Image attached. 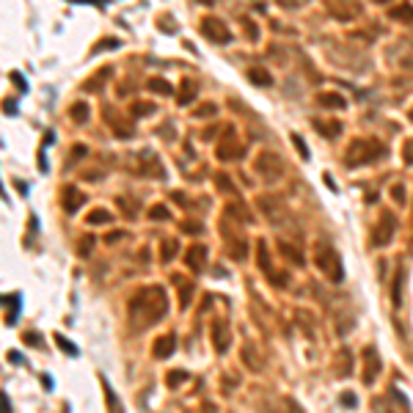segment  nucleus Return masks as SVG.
<instances>
[{"label": "nucleus", "mask_w": 413, "mask_h": 413, "mask_svg": "<svg viewBox=\"0 0 413 413\" xmlns=\"http://www.w3.org/2000/svg\"><path fill=\"white\" fill-rule=\"evenodd\" d=\"M402 157H405V163H413V138L405 144V149H402Z\"/></svg>", "instance_id": "b1692460"}, {"label": "nucleus", "mask_w": 413, "mask_h": 413, "mask_svg": "<svg viewBox=\"0 0 413 413\" xmlns=\"http://www.w3.org/2000/svg\"><path fill=\"white\" fill-rule=\"evenodd\" d=\"M248 78H251V83H256V86H270V78L264 69H251L248 72Z\"/></svg>", "instance_id": "dca6fc26"}, {"label": "nucleus", "mask_w": 413, "mask_h": 413, "mask_svg": "<svg viewBox=\"0 0 413 413\" xmlns=\"http://www.w3.org/2000/svg\"><path fill=\"white\" fill-rule=\"evenodd\" d=\"M171 353H174V336H163V339H157V345H155V358L171 356Z\"/></svg>", "instance_id": "9b49d317"}, {"label": "nucleus", "mask_w": 413, "mask_h": 413, "mask_svg": "<svg viewBox=\"0 0 413 413\" xmlns=\"http://www.w3.org/2000/svg\"><path fill=\"white\" fill-rule=\"evenodd\" d=\"M72 116H75V121H88V105L86 102H78V105H75V108H72Z\"/></svg>", "instance_id": "f3484780"}, {"label": "nucleus", "mask_w": 413, "mask_h": 413, "mask_svg": "<svg viewBox=\"0 0 413 413\" xmlns=\"http://www.w3.org/2000/svg\"><path fill=\"white\" fill-rule=\"evenodd\" d=\"M388 17L399 22H413V6H397V9L388 11Z\"/></svg>", "instance_id": "ddd939ff"}, {"label": "nucleus", "mask_w": 413, "mask_h": 413, "mask_svg": "<svg viewBox=\"0 0 413 413\" xmlns=\"http://www.w3.org/2000/svg\"><path fill=\"white\" fill-rule=\"evenodd\" d=\"M88 223H110V212H105V210L91 212V215H88Z\"/></svg>", "instance_id": "a211bd4d"}, {"label": "nucleus", "mask_w": 413, "mask_h": 413, "mask_svg": "<svg viewBox=\"0 0 413 413\" xmlns=\"http://www.w3.org/2000/svg\"><path fill=\"white\" fill-rule=\"evenodd\" d=\"M364 383H375L377 372H380V358H377V350L375 347H367L364 350Z\"/></svg>", "instance_id": "423d86ee"}, {"label": "nucleus", "mask_w": 413, "mask_h": 413, "mask_svg": "<svg viewBox=\"0 0 413 413\" xmlns=\"http://www.w3.org/2000/svg\"><path fill=\"white\" fill-rule=\"evenodd\" d=\"M345 402H347V408H353V405H356V397H353V394L347 391V394H345Z\"/></svg>", "instance_id": "c756f323"}, {"label": "nucleus", "mask_w": 413, "mask_h": 413, "mask_svg": "<svg viewBox=\"0 0 413 413\" xmlns=\"http://www.w3.org/2000/svg\"><path fill=\"white\" fill-rule=\"evenodd\" d=\"M375 3H388V0H375Z\"/></svg>", "instance_id": "2f4dec72"}, {"label": "nucleus", "mask_w": 413, "mask_h": 413, "mask_svg": "<svg viewBox=\"0 0 413 413\" xmlns=\"http://www.w3.org/2000/svg\"><path fill=\"white\" fill-rule=\"evenodd\" d=\"M61 204H63V210H66V212H75V210H78V204H83V193L75 185H66L61 190Z\"/></svg>", "instance_id": "6e6552de"}, {"label": "nucleus", "mask_w": 413, "mask_h": 413, "mask_svg": "<svg viewBox=\"0 0 413 413\" xmlns=\"http://www.w3.org/2000/svg\"><path fill=\"white\" fill-rule=\"evenodd\" d=\"M155 105H135V113H152Z\"/></svg>", "instance_id": "cd10ccee"}, {"label": "nucleus", "mask_w": 413, "mask_h": 413, "mask_svg": "<svg viewBox=\"0 0 413 413\" xmlns=\"http://www.w3.org/2000/svg\"><path fill=\"white\" fill-rule=\"evenodd\" d=\"M212 339H215V350L218 353H226L229 336H226V322L223 320H215V325H212Z\"/></svg>", "instance_id": "1a4fd4ad"}, {"label": "nucleus", "mask_w": 413, "mask_h": 413, "mask_svg": "<svg viewBox=\"0 0 413 413\" xmlns=\"http://www.w3.org/2000/svg\"><path fill=\"white\" fill-rule=\"evenodd\" d=\"M185 377H187V372H171L168 383H171V386H179V380H185Z\"/></svg>", "instance_id": "5701e85b"}, {"label": "nucleus", "mask_w": 413, "mask_h": 413, "mask_svg": "<svg viewBox=\"0 0 413 413\" xmlns=\"http://www.w3.org/2000/svg\"><path fill=\"white\" fill-rule=\"evenodd\" d=\"M292 144H295V149H298L300 152V157H303V160H309V146H306L303 144V138H300V135H292Z\"/></svg>", "instance_id": "6ab92c4d"}, {"label": "nucleus", "mask_w": 413, "mask_h": 413, "mask_svg": "<svg viewBox=\"0 0 413 413\" xmlns=\"http://www.w3.org/2000/svg\"><path fill=\"white\" fill-rule=\"evenodd\" d=\"M55 341H58V345H61V347H63V350H66V353H69V356H78V347H72V345H69L66 339H63V336H55Z\"/></svg>", "instance_id": "4be33fe9"}, {"label": "nucleus", "mask_w": 413, "mask_h": 413, "mask_svg": "<svg viewBox=\"0 0 413 413\" xmlns=\"http://www.w3.org/2000/svg\"><path fill=\"white\" fill-rule=\"evenodd\" d=\"M201 33H204V39L215 41V44H226V41L232 39V31H229L226 22H221L218 17H206L201 22Z\"/></svg>", "instance_id": "20e7f679"}, {"label": "nucleus", "mask_w": 413, "mask_h": 413, "mask_svg": "<svg viewBox=\"0 0 413 413\" xmlns=\"http://www.w3.org/2000/svg\"><path fill=\"white\" fill-rule=\"evenodd\" d=\"M149 218H155V221H163L165 218V221H168V210H165V206H155V210L149 212Z\"/></svg>", "instance_id": "412c9836"}, {"label": "nucleus", "mask_w": 413, "mask_h": 413, "mask_svg": "<svg viewBox=\"0 0 413 413\" xmlns=\"http://www.w3.org/2000/svg\"><path fill=\"white\" fill-rule=\"evenodd\" d=\"M380 155H386V149H383L377 141H372V138H356L350 146H347L345 160H347L350 168H356V165H367L372 160H377Z\"/></svg>", "instance_id": "f257e3e1"}, {"label": "nucleus", "mask_w": 413, "mask_h": 413, "mask_svg": "<svg viewBox=\"0 0 413 413\" xmlns=\"http://www.w3.org/2000/svg\"><path fill=\"white\" fill-rule=\"evenodd\" d=\"M320 105L322 108H345V97H339V94H322Z\"/></svg>", "instance_id": "2eb2a0df"}, {"label": "nucleus", "mask_w": 413, "mask_h": 413, "mask_svg": "<svg viewBox=\"0 0 413 413\" xmlns=\"http://www.w3.org/2000/svg\"><path fill=\"white\" fill-rule=\"evenodd\" d=\"M132 303L144 306V311L149 314V325H152V322H157L165 311H168V303H165V295H163L160 287H152V289H146V292H138Z\"/></svg>", "instance_id": "f03ea898"}, {"label": "nucleus", "mask_w": 413, "mask_h": 413, "mask_svg": "<svg viewBox=\"0 0 413 413\" xmlns=\"http://www.w3.org/2000/svg\"><path fill=\"white\" fill-rule=\"evenodd\" d=\"M91 245H94V240L91 237H86L80 243V256H88V253H91Z\"/></svg>", "instance_id": "393cba45"}, {"label": "nucleus", "mask_w": 413, "mask_h": 413, "mask_svg": "<svg viewBox=\"0 0 413 413\" xmlns=\"http://www.w3.org/2000/svg\"><path fill=\"white\" fill-rule=\"evenodd\" d=\"M146 88H149V91H160V94H165V97H168V94H174L171 83L168 80H160V78H152L149 83H146Z\"/></svg>", "instance_id": "4468645a"}, {"label": "nucleus", "mask_w": 413, "mask_h": 413, "mask_svg": "<svg viewBox=\"0 0 413 413\" xmlns=\"http://www.w3.org/2000/svg\"><path fill=\"white\" fill-rule=\"evenodd\" d=\"M204 259H206V248H201V245L187 248L185 262H187V267H190L193 273H201V270H204Z\"/></svg>", "instance_id": "0eeeda50"}, {"label": "nucleus", "mask_w": 413, "mask_h": 413, "mask_svg": "<svg viewBox=\"0 0 413 413\" xmlns=\"http://www.w3.org/2000/svg\"><path fill=\"white\" fill-rule=\"evenodd\" d=\"M314 129L317 132H322L325 138H336V135L341 132V124L333 121V124H325V121H314Z\"/></svg>", "instance_id": "f8f14e48"}, {"label": "nucleus", "mask_w": 413, "mask_h": 413, "mask_svg": "<svg viewBox=\"0 0 413 413\" xmlns=\"http://www.w3.org/2000/svg\"><path fill=\"white\" fill-rule=\"evenodd\" d=\"M212 113H215V105H201L196 110V116H212Z\"/></svg>", "instance_id": "a878e982"}, {"label": "nucleus", "mask_w": 413, "mask_h": 413, "mask_svg": "<svg viewBox=\"0 0 413 413\" xmlns=\"http://www.w3.org/2000/svg\"><path fill=\"white\" fill-rule=\"evenodd\" d=\"M176 253V243L174 240H168V243H163V262H171Z\"/></svg>", "instance_id": "aec40b11"}, {"label": "nucleus", "mask_w": 413, "mask_h": 413, "mask_svg": "<svg viewBox=\"0 0 413 413\" xmlns=\"http://www.w3.org/2000/svg\"><path fill=\"white\" fill-rule=\"evenodd\" d=\"M410 119H413V110H410Z\"/></svg>", "instance_id": "473e14b6"}, {"label": "nucleus", "mask_w": 413, "mask_h": 413, "mask_svg": "<svg viewBox=\"0 0 413 413\" xmlns=\"http://www.w3.org/2000/svg\"><path fill=\"white\" fill-rule=\"evenodd\" d=\"M314 262H317V270H320V273H325V279L341 281V276H345V267H341L339 253H336L330 245H317Z\"/></svg>", "instance_id": "7ed1b4c3"}, {"label": "nucleus", "mask_w": 413, "mask_h": 413, "mask_svg": "<svg viewBox=\"0 0 413 413\" xmlns=\"http://www.w3.org/2000/svg\"><path fill=\"white\" fill-rule=\"evenodd\" d=\"M240 155H243V146H237V144L229 146V138L223 141L221 146H218V157H221V160H229V157H240Z\"/></svg>", "instance_id": "9d476101"}, {"label": "nucleus", "mask_w": 413, "mask_h": 413, "mask_svg": "<svg viewBox=\"0 0 413 413\" xmlns=\"http://www.w3.org/2000/svg\"><path fill=\"white\" fill-rule=\"evenodd\" d=\"M256 171L264 176V179H276L281 174V160L273 155V152H262L256 157Z\"/></svg>", "instance_id": "39448f33"}, {"label": "nucleus", "mask_w": 413, "mask_h": 413, "mask_svg": "<svg viewBox=\"0 0 413 413\" xmlns=\"http://www.w3.org/2000/svg\"><path fill=\"white\" fill-rule=\"evenodd\" d=\"M201 3H204V6H212V3H218V0H201Z\"/></svg>", "instance_id": "7c9ffc66"}, {"label": "nucleus", "mask_w": 413, "mask_h": 413, "mask_svg": "<svg viewBox=\"0 0 413 413\" xmlns=\"http://www.w3.org/2000/svg\"><path fill=\"white\" fill-rule=\"evenodd\" d=\"M281 6H284V9H298L300 3H303V0H279Z\"/></svg>", "instance_id": "bb28decb"}, {"label": "nucleus", "mask_w": 413, "mask_h": 413, "mask_svg": "<svg viewBox=\"0 0 413 413\" xmlns=\"http://www.w3.org/2000/svg\"><path fill=\"white\" fill-rule=\"evenodd\" d=\"M11 80H14V83H17V86H20V88H22V91H25V80H22V78H20V72H11Z\"/></svg>", "instance_id": "c85d7f7f"}]
</instances>
